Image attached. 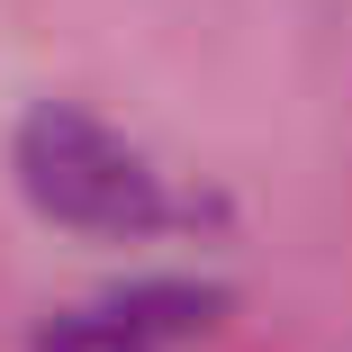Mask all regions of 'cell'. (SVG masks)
Returning <instances> with one entry per match:
<instances>
[{
    "label": "cell",
    "instance_id": "cell-1",
    "mask_svg": "<svg viewBox=\"0 0 352 352\" xmlns=\"http://www.w3.org/2000/svg\"><path fill=\"white\" fill-rule=\"evenodd\" d=\"M19 190L45 208L54 226H73V235H126V244L135 235H172V226L199 217L118 126H100L73 100H45V109L19 118Z\"/></svg>",
    "mask_w": 352,
    "mask_h": 352
},
{
    "label": "cell",
    "instance_id": "cell-2",
    "mask_svg": "<svg viewBox=\"0 0 352 352\" xmlns=\"http://www.w3.org/2000/svg\"><path fill=\"white\" fill-rule=\"evenodd\" d=\"M36 352H163V334L135 316L126 298H100V307H63L36 325Z\"/></svg>",
    "mask_w": 352,
    "mask_h": 352
}]
</instances>
